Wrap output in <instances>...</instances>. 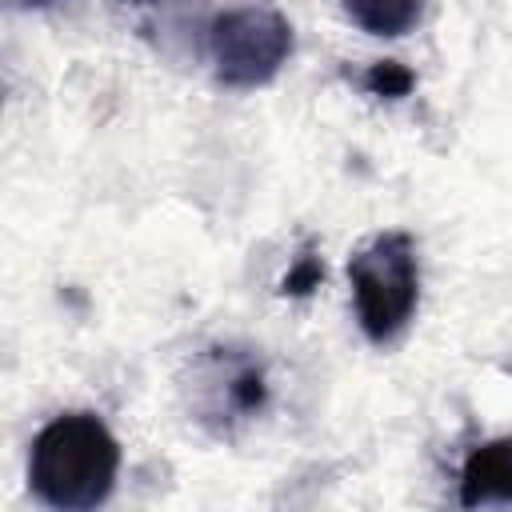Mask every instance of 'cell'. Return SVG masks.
<instances>
[{
    "mask_svg": "<svg viewBox=\"0 0 512 512\" xmlns=\"http://www.w3.org/2000/svg\"><path fill=\"white\" fill-rule=\"evenodd\" d=\"M412 84H416V76H412V68H404L400 60H376V64H368V72H364V88H368L372 96H384V100L408 96Z\"/></svg>",
    "mask_w": 512,
    "mask_h": 512,
    "instance_id": "obj_7",
    "label": "cell"
},
{
    "mask_svg": "<svg viewBox=\"0 0 512 512\" xmlns=\"http://www.w3.org/2000/svg\"><path fill=\"white\" fill-rule=\"evenodd\" d=\"M348 284L360 332L372 344L396 340L420 308V256L408 232H376L348 256Z\"/></svg>",
    "mask_w": 512,
    "mask_h": 512,
    "instance_id": "obj_2",
    "label": "cell"
},
{
    "mask_svg": "<svg viewBox=\"0 0 512 512\" xmlns=\"http://www.w3.org/2000/svg\"><path fill=\"white\" fill-rule=\"evenodd\" d=\"M320 284H324V260H320L312 248H304V252L288 264V272L280 276V292H284V296H296V300H300V296H312Z\"/></svg>",
    "mask_w": 512,
    "mask_h": 512,
    "instance_id": "obj_8",
    "label": "cell"
},
{
    "mask_svg": "<svg viewBox=\"0 0 512 512\" xmlns=\"http://www.w3.org/2000/svg\"><path fill=\"white\" fill-rule=\"evenodd\" d=\"M120 476V444L96 412H60L36 436L28 452V488L56 512L100 508Z\"/></svg>",
    "mask_w": 512,
    "mask_h": 512,
    "instance_id": "obj_1",
    "label": "cell"
},
{
    "mask_svg": "<svg viewBox=\"0 0 512 512\" xmlns=\"http://www.w3.org/2000/svg\"><path fill=\"white\" fill-rule=\"evenodd\" d=\"M340 8L360 32L384 40L404 36L424 20V0H340Z\"/></svg>",
    "mask_w": 512,
    "mask_h": 512,
    "instance_id": "obj_5",
    "label": "cell"
},
{
    "mask_svg": "<svg viewBox=\"0 0 512 512\" xmlns=\"http://www.w3.org/2000/svg\"><path fill=\"white\" fill-rule=\"evenodd\" d=\"M460 504H512V432L476 444L460 468Z\"/></svg>",
    "mask_w": 512,
    "mask_h": 512,
    "instance_id": "obj_4",
    "label": "cell"
},
{
    "mask_svg": "<svg viewBox=\"0 0 512 512\" xmlns=\"http://www.w3.org/2000/svg\"><path fill=\"white\" fill-rule=\"evenodd\" d=\"M16 4H32V8H40V4H52V0H16Z\"/></svg>",
    "mask_w": 512,
    "mask_h": 512,
    "instance_id": "obj_9",
    "label": "cell"
},
{
    "mask_svg": "<svg viewBox=\"0 0 512 512\" xmlns=\"http://www.w3.org/2000/svg\"><path fill=\"white\" fill-rule=\"evenodd\" d=\"M296 48L292 24L264 4H236L208 24V60L224 88H264Z\"/></svg>",
    "mask_w": 512,
    "mask_h": 512,
    "instance_id": "obj_3",
    "label": "cell"
},
{
    "mask_svg": "<svg viewBox=\"0 0 512 512\" xmlns=\"http://www.w3.org/2000/svg\"><path fill=\"white\" fill-rule=\"evenodd\" d=\"M268 404V380L260 372V364H240L228 376V408L240 416H256Z\"/></svg>",
    "mask_w": 512,
    "mask_h": 512,
    "instance_id": "obj_6",
    "label": "cell"
}]
</instances>
